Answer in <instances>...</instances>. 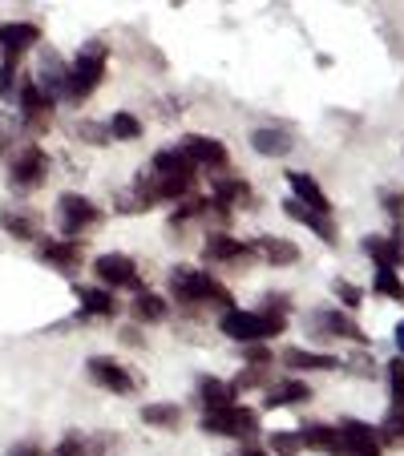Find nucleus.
<instances>
[{
	"mask_svg": "<svg viewBox=\"0 0 404 456\" xmlns=\"http://www.w3.org/2000/svg\"><path fill=\"white\" fill-rule=\"evenodd\" d=\"M170 291L174 299L182 303V307H235L231 291H227L223 283H218L215 275H207V271H194V267H178L170 275Z\"/></svg>",
	"mask_w": 404,
	"mask_h": 456,
	"instance_id": "nucleus-1",
	"label": "nucleus"
},
{
	"mask_svg": "<svg viewBox=\"0 0 404 456\" xmlns=\"http://www.w3.org/2000/svg\"><path fill=\"white\" fill-rule=\"evenodd\" d=\"M218 331L227 339H239V344H263V339H276L287 331V315L279 311H239L227 307L218 319Z\"/></svg>",
	"mask_w": 404,
	"mask_h": 456,
	"instance_id": "nucleus-2",
	"label": "nucleus"
},
{
	"mask_svg": "<svg viewBox=\"0 0 404 456\" xmlns=\"http://www.w3.org/2000/svg\"><path fill=\"white\" fill-rule=\"evenodd\" d=\"M105 61H110V49L105 45H86V49L73 57V65L65 69V102H86L105 77Z\"/></svg>",
	"mask_w": 404,
	"mask_h": 456,
	"instance_id": "nucleus-3",
	"label": "nucleus"
},
{
	"mask_svg": "<svg viewBox=\"0 0 404 456\" xmlns=\"http://www.w3.org/2000/svg\"><path fill=\"white\" fill-rule=\"evenodd\" d=\"M259 428V412L255 408H239V404H223V408H207L202 412V432L210 436H251Z\"/></svg>",
	"mask_w": 404,
	"mask_h": 456,
	"instance_id": "nucleus-4",
	"label": "nucleus"
},
{
	"mask_svg": "<svg viewBox=\"0 0 404 456\" xmlns=\"http://www.w3.org/2000/svg\"><path fill=\"white\" fill-rule=\"evenodd\" d=\"M97 223H102V210L86 194H61L57 199V226L65 239H78V234H86Z\"/></svg>",
	"mask_w": 404,
	"mask_h": 456,
	"instance_id": "nucleus-5",
	"label": "nucleus"
},
{
	"mask_svg": "<svg viewBox=\"0 0 404 456\" xmlns=\"http://www.w3.org/2000/svg\"><path fill=\"white\" fill-rule=\"evenodd\" d=\"M94 275L102 287L110 291H142V279H138V267L129 255H102L94 258Z\"/></svg>",
	"mask_w": 404,
	"mask_h": 456,
	"instance_id": "nucleus-6",
	"label": "nucleus"
},
{
	"mask_svg": "<svg viewBox=\"0 0 404 456\" xmlns=\"http://www.w3.org/2000/svg\"><path fill=\"white\" fill-rule=\"evenodd\" d=\"M340 440H344V456H384V444L372 432V424L356 416H340Z\"/></svg>",
	"mask_w": 404,
	"mask_h": 456,
	"instance_id": "nucleus-7",
	"label": "nucleus"
},
{
	"mask_svg": "<svg viewBox=\"0 0 404 456\" xmlns=\"http://www.w3.org/2000/svg\"><path fill=\"white\" fill-rule=\"evenodd\" d=\"M17 105H21V121H25L33 134H45L53 126V97L45 94L41 86H25L17 94Z\"/></svg>",
	"mask_w": 404,
	"mask_h": 456,
	"instance_id": "nucleus-8",
	"label": "nucleus"
},
{
	"mask_svg": "<svg viewBox=\"0 0 404 456\" xmlns=\"http://www.w3.org/2000/svg\"><path fill=\"white\" fill-rule=\"evenodd\" d=\"M9 174H12V186H21V190H37V186L45 182V174H49V154H45V150H37V146L21 150V154L12 158Z\"/></svg>",
	"mask_w": 404,
	"mask_h": 456,
	"instance_id": "nucleus-9",
	"label": "nucleus"
},
{
	"mask_svg": "<svg viewBox=\"0 0 404 456\" xmlns=\"http://www.w3.org/2000/svg\"><path fill=\"white\" fill-rule=\"evenodd\" d=\"M316 323H319V336H335V339H348V344H368V331L356 323L348 311H340V307H324V311H316Z\"/></svg>",
	"mask_w": 404,
	"mask_h": 456,
	"instance_id": "nucleus-10",
	"label": "nucleus"
},
{
	"mask_svg": "<svg viewBox=\"0 0 404 456\" xmlns=\"http://www.w3.org/2000/svg\"><path fill=\"white\" fill-rule=\"evenodd\" d=\"M89 376H94L97 387H105V392H113V396H134V376H129L121 363H113L110 355H94L89 360Z\"/></svg>",
	"mask_w": 404,
	"mask_h": 456,
	"instance_id": "nucleus-11",
	"label": "nucleus"
},
{
	"mask_svg": "<svg viewBox=\"0 0 404 456\" xmlns=\"http://www.w3.org/2000/svg\"><path fill=\"white\" fill-rule=\"evenodd\" d=\"M364 255L376 263V267H404V234L396 226L392 234H368L364 239Z\"/></svg>",
	"mask_w": 404,
	"mask_h": 456,
	"instance_id": "nucleus-12",
	"label": "nucleus"
},
{
	"mask_svg": "<svg viewBox=\"0 0 404 456\" xmlns=\"http://www.w3.org/2000/svg\"><path fill=\"white\" fill-rule=\"evenodd\" d=\"M182 154L190 158L194 166H207V170H227V162H231V154H227L223 142L215 138H198V134H190L186 142H182Z\"/></svg>",
	"mask_w": 404,
	"mask_h": 456,
	"instance_id": "nucleus-13",
	"label": "nucleus"
},
{
	"mask_svg": "<svg viewBox=\"0 0 404 456\" xmlns=\"http://www.w3.org/2000/svg\"><path fill=\"white\" fill-rule=\"evenodd\" d=\"M41 263L61 275H73L81 267V242L78 239H49L41 247Z\"/></svg>",
	"mask_w": 404,
	"mask_h": 456,
	"instance_id": "nucleus-14",
	"label": "nucleus"
},
{
	"mask_svg": "<svg viewBox=\"0 0 404 456\" xmlns=\"http://www.w3.org/2000/svg\"><path fill=\"white\" fill-rule=\"evenodd\" d=\"M37 41H41V28H37L33 20H4V25H0V53H4V57H21V53L33 49Z\"/></svg>",
	"mask_w": 404,
	"mask_h": 456,
	"instance_id": "nucleus-15",
	"label": "nucleus"
},
{
	"mask_svg": "<svg viewBox=\"0 0 404 456\" xmlns=\"http://www.w3.org/2000/svg\"><path fill=\"white\" fill-rule=\"evenodd\" d=\"M284 215L287 218H295V223L300 226H308L311 234H316L319 242H324V247H335V239H340V234H335V226H332V218L327 215H319V210H311V207H303V202H284Z\"/></svg>",
	"mask_w": 404,
	"mask_h": 456,
	"instance_id": "nucleus-16",
	"label": "nucleus"
},
{
	"mask_svg": "<svg viewBox=\"0 0 404 456\" xmlns=\"http://www.w3.org/2000/svg\"><path fill=\"white\" fill-rule=\"evenodd\" d=\"M202 255H207L210 263H247V258L255 255V242H239V239H231V234L215 231L207 239V247H202Z\"/></svg>",
	"mask_w": 404,
	"mask_h": 456,
	"instance_id": "nucleus-17",
	"label": "nucleus"
},
{
	"mask_svg": "<svg viewBox=\"0 0 404 456\" xmlns=\"http://www.w3.org/2000/svg\"><path fill=\"white\" fill-rule=\"evenodd\" d=\"M300 444L308 448V452L344 456V440H340V428H332V424H308V428H300Z\"/></svg>",
	"mask_w": 404,
	"mask_h": 456,
	"instance_id": "nucleus-18",
	"label": "nucleus"
},
{
	"mask_svg": "<svg viewBox=\"0 0 404 456\" xmlns=\"http://www.w3.org/2000/svg\"><path fill=\"white\" fill-rule=\"evenodd\" d=\"M73 295H78L81 315H86V319H110V315H118V299H113L110 287H73Z\"/></svg>",
	"mask_w": 404,
	"mask_h": 456,
	"instance_id": "nucleus-19",
	"label": "nucleus"
},
{
	"mask_svg": "<svg viewBox=\"0 0 404 456\" xmlns=\"http://www.w3.org/2000/svg\"><path fill=\"white\" fill-rule=\"evenodd\" d=\"M287 186L295 190V202H303V207L319 210V215H332V202H327L324 186H319V182L311 178V174H303V170H292V174H287Z\"/></svg>",
	"mask_w": 404,
	"mask_h": 456,
	"instance_id": "nucleus-20",
	"label": "nucleus"
},
{
	"mask_svg": "<svg viewBox=\"0 0 404 456\" xmlns=\"http://www.w3.org/2000/svg\"><path fill=\"white\" fill-rule=\"evenodd\" d=\"M311 400V387L303 379H279V384H267V396L263 404L267 408H292V404H303Z\"/></svg>",
	"mask_w": 404,
	"mask_h": 456,
	"instance_id": "nucleus-21",
	"label": "nucleus"
},
{
	"mask_svg": "<svg viewBox=\"0 0 404 456\" xmlns=\"http://www.w3.org/2000/svg\"><path fill=\"white\" fill-rule=\"evenodd\" d=\"M251 146H255L263 158H284V154H292L295 138H292V134H287V129L263 126V129H255V134H251Z\"/></svg>",
	"mask_w": 404,
	"mask_h": 456,
	"instance_id": "nucleus-22",
	"label": "nucleus"
},
{
	"mask_svg": "<svg viewBox=\"0 0 404 456\" xmlns=\"http://www.w3.org/2000/svg\"><path fill=\"white\" fill-rule=\"evenodd\" d=\"M255 255H263L271 267H295V263H300V247L287 239H276V234H263V239L255 242Z\"/></svg>",
	"mask_w": 404,
	"mask_h": 456,
	"instance_id": "nucleus-23",
	"label": "nucleus"
},
{
	"mask_svg": "<svg viewBox=\"0 0 404 456\" xmlns=\"http://www.w3.org/2000/svg\"><path fill=\"white\" fill-rule=\"evenodd\" d=\"M166 299L162 295H154V291H134V303H129V315H134V323H162L166 319Z\"/></svg>",
	"mask_w": 404,
	"mask_h": 456,
	"instance_id": "nucleus-24",
	"label": "nucleus"
},
{
	"mask_svg": "<svg viewBox=\"0 0 404 456\" xmlns=\"http://www.w3.org/2000/svg\"><path fill=\"white\" fill-rule=\"evenodd\" d=\"M284 363L292 371H335V368H340V360H335V355L303 352V347H292V352H284Z\"/></svg>",
	"mask_w": 404,
	"mask_h": 456,
	"instance_id": "nucleus-25",
	"label": "nucleus"
},
{
	"mask_svg": "<svg viewBox=\"0 0 404 456\" xmlns=\"http://www.w3.org/2000/svg\"><path fill=\"white\" fill-rule=\"evenodd\" d=\"M142 424L146 428H162V432H174V428H182V408L178 404H146L142 408Z\"/></svg>",
	"mask_w": 404,
	"mask_h": 456,
	"instance_id": "nucleus-26",
	"label": "nucleus"
},
{
	"mask_svg": "<svg viewBox=\"0 0 404 456\" xmlns=\"http://www.w3.org/2000/svg\"><path fill=\"white\" fill-rule=\"evenodd\" d=\"M210 199L223 202V207H243V202H251V182L247 178H218L215 186H210Z\"/></svg>",
	"mask_w": 404,
	"mask_h": 456,
	"instance_id": "nucleus-27",
	"label": "nucleus"
},
{
	"mask_svg": "<svg viewBox=\"0 0 404 456\" xmlns=\"http://www.w3.org/2000/svg\"><path fill=\"white\" fill-rule=\"evenodd\" d=\"M198 400H202V408H223V404H235V392L227 379L202 376L198 379Z\"/></svg>",
	"mask_w": 404,
	"mask_h": 456,
	"instance_id": "nucleus-28",
	"label": "nucleus"
},
{
	"mask_svg": "<svg viewBox=\"0 0 404 456\" xmlns=\"http://www.w3.org/2000/svg\"><path fill=\"white\" fill-rule=\"evenodd\" d=\"M0 226H4V234H12V239H21V242H33L37 239V218L33 215L4 210V215H0Z\"/></svg>",
	"mask_w": 404,
	"mask_h": 456,
	"instance_id": "nucleus-29",
	"label": "nucleus"
},
{
	"mask_svg": "<svg viewBox=\"0 0 404 456\" xmlns=\"http://www.w3.org/2000/svg\"><path fill=\"white\" fill-rule=\"evenodd\" d=\"M372 291L384 295V299H392V303H404V283H400V275H396L392 267H376V279H372Z\"/></svg>",
	"mask_w": 404,
	"mask_h": 456,
	"instance_id": "nucleus-30",
	"label": "nucleus"
},
{
	"mask_svg": "<svg viewBox=\"0 0 404 456\" xmlns=\"http://www.w3.org/2000/svg\"><path fill=\"white\" fill-rule=\"evenodd\" d=\"M57 456H105V452H102V440H89V436L70 432V436L57 444Z\"/></svg>",
	"mask_w": 404,
	"mask_h": 456,
	"instance_id": "nucleus-31",
	"label": "nucleus"
},
{
	"mask_svg": "<svg viewBox=\"0 0 404 456\" xmlns=\"http://www.w3.org/2000/svg\"><path fill=\"white\" fill-rule=\"evenodd\" d=\"M105 129H110L113 142H134V138H142V121L134 118V113H113Z\"/></svg>",
	"mask_w": 404,
	"mask_h": 456,
	"instance_id": "nucleus-32",
	"label": "nucleus"
},
{
	"mask_svg": "<svg viewBox=\"0 0 404 456\" xmlns=\"http://www.w3.org/2000/svg\"><path fill=\"white\" fill-rule=\"evenodd\" d=\"M376 436H380V444H388V448H404V412H396L392 408V412L380 420Z\"/></svg>",
	"mask_w": 404,
	"mask_h": 456,
	"instance_id": "nucleus-33",
	"label": "nucleus"
},
{
	"mask_svg": "<svg viewBox=\"0 0 404 456\" xmlns=\"http://www.w3.org/2000/svg\"><path fill=\"white\" fill-rule=\"evenodd\" d=\"M267 384H271V368H255V363H247V368L231 379V392L239 396V392H247V387H267Z\"/></svg>",
	"mask_w": 404,
	"mask_h": 456,
	"instance_id": "nucleus-34",
	"label": "nucleus"
},
{
	"mask_svg": "<svg viewBox=\"0 0 404 456\" xmlns=\"http://www.w3.org/2000/svg\"><path fill=\"white\" fill-rule=\"evenodd\" d=\"M388 392H392V408L404 412V355L388 363Z\"/></svg>",
	"mask_w": 404,
	"mask_h": 456,
	"instance_id": "nucleus-35",
	"label": "nucleus"
},
{
	"mask_svg": "<svg viewBox=\"0 0 404 456\" xmlns=\"http://www.w3.org/2000/svg\"><path fill=\"white\" fill-rule=\"evenodd\" d=\"M267 448L276 456H300L303 452L300 432H271V436H267Z\"/></svg>",
	"mask_w": 404,
	"mask_h": 456,
	"instance_id": "nucleus-36",
	"label": "nucleus"
},
{
	"mask_svg": "<svg viewBox=\"0 0 404 456\" xmlns=\"http://www.w3.org/2000/svg\"><path fill=\"white\" fill-rule=\"evenodd\" d=\"M335 295H340V303H344L348 311H356V307H360V287H356V283H348V279H335Z\"/></svg>",
	"mask_w": 404,
	"mask_h": 456,
	"instance_id": "nucleus-37",
	"label": "nucleus"
},
{
	"mask_svg": "<svg viewBox=\"0 0 404 456\" xmlns=\"http://www.w3.org/2000/svg\"><path fill=\"white\" fill-rule=\"evenodd\" d=\"M380 202H384V210L396 218V223H404V194H400V190H384V194H380Z\"/></svg>",
	"mask_w": 404,
	"mask_h": 456,
	"instance_id": "nucleus-38",
	"label": "nucleus"
},
{
	"mask_svg": "<svg viewBox=\"0 0 404 456\" xmlns=\"http://www.w3.org/2000/svg\"><path fill=\"white\" fill-rule=\"evenodd\" d=\"M243 363H255V368H271V363H276V355L267 352L263 344H247V355H243Z\"/></svg>",
	"mask_w": 404,
	"mask_h": 456,
	"instance_id": "nucleus-39",
	"label": "nucleus"
},
{
	"mask_svg": "<svg viewBox=\"0 0 404 456\" xmlns=\"http://www.w3.org/2000/svg\"><path fill=\"white\" fill-rule=\"evenodd\" d=\"M121 344H129V347H138V344H142V336H138V331H134V328H126V331H121Z\"/></svg>",
	"mask_w": 404,
	"mask_h": 456,
	"instance_id": "nucleus-40",
	"label": "nucleus"
},
{
	"mask_svg": "<svg viewBox=\"0 0 404 456\" xmlns=\"http://www.w3.org/2000/svg\"><path fill=\"white\" fill-rule=\"evenodd\" d=\"M239 456H267V452H263L259 444H243V448H239Z\"/></svg>",
	"mask_w": 404,
	"mask_h": 456,
	"instance_id": "nucleus-41",
	"label": "nucleus"
},
{
	"mask_svg": "<svg viewBox=\"0 0 404 456\" xmlns=\"http://www.w3.org/2000/svg\"><path fill=\"white\" fill-rule=\"evenodd\" d=\"M12 456H41L37 448H12Z\"/></svg>",
	"mask_w": 404,
	"mask_h": 456,
	"instance_id": "nucleus-42",
	"label": "nucleus"
},
{
	"mask_svg": "<svg viewBox=\"0 0 404 456\" xmlns=\"http://www.w3.org/2000/svg\"><path fill=\"white\" fill-rule=\"evenodd\" d=\"M396 344H400V352H404V323L396 328Z\"/></svg>",
	"mask_w": 404,
	"mask_h": 456,
	"instance_id": "nucleus-43",
	"label": "nucleus"
}]
</instances>
